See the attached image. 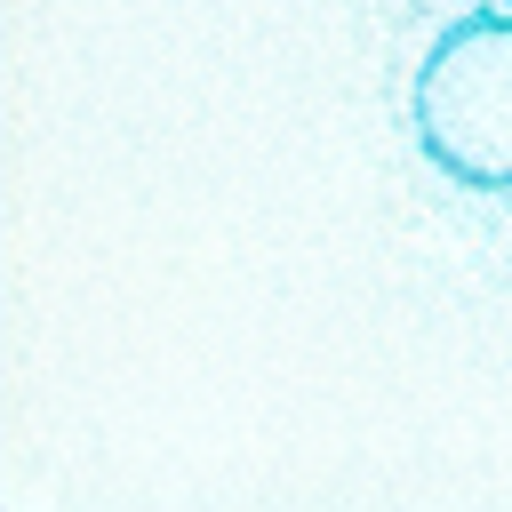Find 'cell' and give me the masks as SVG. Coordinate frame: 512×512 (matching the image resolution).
<instances>
[{"mask_svg":"<svg viewBox=\"0 0 512 512\" xmlns=\"http://www.w3.org/2000/svg\"><path fill=\"white\" fill-rule=\"evenodd\" d=\"M416 136L456 184L512 192V0L432 40L416 72Z\"/></svg>","mask_w":512,"mask_h":512,"instance_id":"obj_1","label":"cell"}]
</instances>
